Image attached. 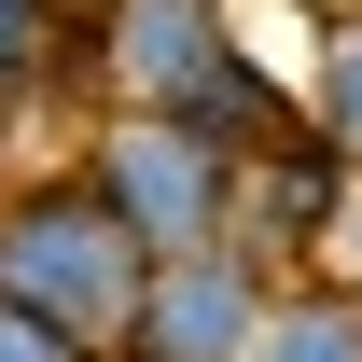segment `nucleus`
<instances>
[{"label":"nucleus","instance_id":"nucleus-1","mask_svg":"<svg viewBox=\"0 0 362 362\" xmlns=\"http://www.w3.org/2000/svg\"><path fill=\"white\" fill-rule=\"evenodd\" d=\"M84 112H181L223 153H265V139L307 126V84L251 56V14L237 0H70L56 28V84Z\"/></svg>","mask_w":362,"mask_h":362},{"label":"nucleus","instance_id":"nucleus-2","mask_svg":"<svg viewBox=\"0 0 362 362\" xmlns=\"http://www.w3.org/2000/svg\"><path fill=\"white\" fill-rule=\"evenodd\" d=\"M139 265H153V251H139V237L84 195V168L0 181V307L56 320L70 349L112 362V334H126V307H139Z\"/></svg>","mask_w":362,"mask_h":362},{"label":"nucleus","instance_id":"nucleus-3","mask_svg":"<svg viewBox=\"0 0 362 362\" xmlns=\"http://www.w3.org/2000/svg\"><path fill=\"white\" fill-rule=\"evenodd\" d=\"M70 168H84V195L153 251V265L237 237V153H223L209 126H181V112H84Z\"/></svg>","mask_w":362,"mask_h":362},{"label":"nucleus","instance_id":"nucleus-4","mask_svg":"<svg viewBox=\"0 0 362 362\" xmlns=\"http://www.w3.org/2000/svg\"><path fill=\"white\" fill-rule=\"evenodd\" d=\"M279 279L237 251V237H209V251H168V265H139V307L126 334H112V362H237L251 349V320H265Z\"/></svg>","mask_w":362,"mask_h":362},{"label":"nucleus","instance_id":"nucleus-5","mask_svg":"<svg viewBox=\"0 0 362 362\" xmlns=\"http://www.w3.org/2000/svg\"><path fill=\"white\" fill-rule=\"evenodd\" d=\"M349 153L320 126H293V139H265V153H237V251L265 279H320L334 265V237H349Z\"/></svg>","mask_w":362,"mask_h":362},{"label":"nucleus","instance_id":"nucleus-6","mask_svg":"<svg viewBox=\"0 0 362 362\" xmlns=\"http://www.w3.org/2000/svg\"><path fill=\"white\" fill-rule=\"evenodd\" d=\"M237 362H362V293L349 279H279Z\"/></svg>","mask_w":362,"mask_h":362},{"label":"nucleus","instance_id":"nucleus-7","mask_svg":"<svg viewBox=\"0 0 362 362\" xmlns=\"http://www.w3.org/2000/svg\"><path fill=\"white\" fill-rule=\"evenodd\" d=\"M307 126L362 168V0H334V14H320V42H307Z\"/></svg>","mask_w":362,"mask_h":362},{"label":"nucleus","instance_id":"nucleus-8","mask_svg":"<svg viewBox=\"0 0 362 362\" xmlns=\"http://www.w3.org/2000/svg\"><path fill=\"white\" fill-rule=\"evenodd\" d=\"M56 28H70V0H0V98H14V112H42V84H56Z\"/></svg>","mask_w":362,"mask_h":362},{"label":"nucleus","instance_id":"nucleus-9","mask_svg":"<svg viewBox=\"0 0 362 362\" xmlns=\"http://www.w3.org/2000/svg\"><path fill=\"white\" fill-rule=\"evenodd\" d=\"M0 362H98V349H70V334L28 320V307H0Z\"/></svg>","mask_w":362,"mask_h":362},{"label":"nucleus","instance_id":"nucleus-10","mask_svg":"<svg viewBox=\"0 0 362 362\" xmlns=\"http://www.w3.org/2000/svg\"><path fill=\"white\" fill-rule=\"evenodd\" d=\"M14 126H28V112H14V98H0V181H14Z\"/></svg>","mask_w":362,"mask_h":362},{"label":"nucleus","instance_id":"nucleus-11","mask_svg":"<svg viewBox=\"0 0 362 362\" xmlns=\"http://www.w3.org/2000/svg\"><path fill=\"white\" fill-rule=\"evenodd\" d=\"M349 293H362V279H349Z\"/></svg>","mask_w":362,"mask_h":362}]
</instances>
